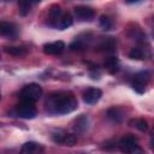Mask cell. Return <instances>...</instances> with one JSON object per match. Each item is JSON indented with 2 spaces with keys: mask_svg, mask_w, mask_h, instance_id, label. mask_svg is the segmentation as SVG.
I'll return each mask as SVG.
<instances>
[{
  "mask_svg": "<svg viewBox=\"0 0 154 154\" xmlns=\"http://www.w3.org/2000/svg\"><path fill=\"white\" fill-rule=\"evenodd\" d=\"M130 124H135V125H132V126L137 128L140 131H147V130H148V123H147V120H144V119L131 120Z\"/></svg>",
  "mask_w": 154,
  "mask_h": 154,
  "instance_id": "obj_19",
  "label": "cell"
},
{
  "mask_svg": "<svg viewBox=\"0 0 154 154\" xmlns=\"http://www.w3.org/2000/svg\"><path fill=\"white\" fill-rule=\"evenodd\" d=\"M103 65H105V69L109 73H116L119 70V60H118L117 57H108V58H106Z\"/></svg>",
  "mask_w": 154,
  "mask_h": 154,
  "instance_id": "obj_11",
  "label": "cell"
},
{
  "mask_svg": "<svg viewBox=\"0 0 154 154\" xmlns=\"http://www.w3.org/2000/svg\"><path fill=\"white\" fill-rule=\"evenodd\" d=\"M5 52L14 57H24L28 53L26 48L24 47H5Z\"/></svg>",
  "mask_w": 154,
  "mask_h": 154,
  "instance_id": "obj_16",
  "label": "cell"
},
{
  "mask_svg": "<svg viewBox=\"0 0 154 154\" xmlns=\"http://www.w3.org/2000/svg\"><path fill=\"white\" fill-rule=\"evenodd\" d=\"M53 141L59 144H65V146H75L77 142V137L72 134H54L53 135Z\"/></svg>",
  "mask_w": 154,
  "mask_h": 154,
  "instance_id": "obj_7",
  "label": "cell"
},
{
  "mask_svg": "<svg viewBox=\"0 0 154 154\" xmlns=\"http://www.w3.org/2000/svg\"><path fill=\"white\" fill-rule=\"evenodd\" d=\"M101 96H102V91L97 88H88L83 93V100L89 105L96 103L101 99Z\"/></svg>",
  "mask_w": 154,
  "mask_h": 154,
  "instance_id": "obj_6",
  "label": "cell"
},
{
  "mask_svg": "<svg viewBox=\"0 0 154 154\" xmlns=\"http://www.w3.org/2000/svg\"><path fill=\"white\" fill-rule=\"evenodd\" d=\"M0 99H1V94H0Z\"/></svg>",
  "mask_w": 154,
  "mask_h": 154,
  "instance_id": "obj_24",
  "label": "cell"
},
{
  "mask_svg": "<svg viewBox=\"0 0 154 154\" xmlns=\"http://www.w3.org/2000/svg\"><path fill=\"white\" fill-rule=\"evenodd\" d=\"M16 35H17V28L13 23L0 22V36L14 37Z\"/></svg>",
  "mask_w": 154,
  "mask_h": 154,
  "instance_id": "obj_10",
  "label": "cell"
},
{
  "mask_svg": "<svg viewBox=\"0 0 154 154\" xmlns=\"http://www.w3.org/2000/svg\"><path fill=\"white\" fill-rule=\"evenodd\" d=\"M18 6H19V13L22 16H25L29 13V11H30V4L29 2H19Z\"/></svg>",
  "mask_w": 154,
  "mask_h": 154,
  "instance_id": "obj_22",
  "label": "cell"
},
{
  "mask_svg": "<svg viewBox=\"0 0 154 154\" xmlns=\"http://www.w3.org/2000/svg\"><path fill=\"white\" fill-rule=\"evenodd\" d=\"M119 149L124 154H144V150L137 144V140L134 136H124L119 142Z\"/></svg>",
  "mask_w": 154,
  "mask_h": 154,
  "instance_id": "obj_3",
  "label": "cell"
},
{
  "mask_svg": "<svg viewBox=\"0 0 154 154\" xmlns=\"http://www.w3.org/2000/svg\"><path fill=\"white\" fill-rule=\"evenodd\" d=\"M64 49H65V43H64L63 41L49 42V43H46V45L43 46V52H45L46 54H49V55L60 54Z\"/></svg>",
  "mask_w": 154,
  "mask_h": 154,
  "instance_id": "obj_9",
  "label": "cell"
},
{
  "mask_svg": "<svg viewBox=\"0 0 154 154\" xmlns=\"http://www.w3.org/2000/svg\"><path fill=\"white\" fill-rule=\"evenodd\" d=\"M100 48L102 51H106V52H112L116 48V42H114V40L112 37H106L102 41V43L100 45Z\"/></svg>",
  "mask_w": 154,
  "mask_h": 154,
  "instance_id": "obj_17",
  "label": "cell"
},
{
  "mask_svg": "<svg viewBox=\"0 0 154 154\" xmlns=\"http://www.w3.org/2000/svg\"><path fill=\"white\" fill-rule=\"evenodd\" d=\"M46 107L51 113L66 114L77 108V100L71 93L55 91L47 96Z\"/></svg>",
  "mask_w": 154,
  "mask_h": 154,
  "instance_id": "obj_1",
  "label": "cell"
},
{
  "mask_svg": "<svg viewBox=\"0 0 154 154\" xmlns=\"http://www.w3.org/2000/svg\"><path fill=\"white\" fill-rule=\"evenodd\" d=\"M107 116H108V118L112 119L113 122L120 123V122L123 120L124 113H123V111H122L120 108H118V107H112V108H109V109L107 111Z\"/></svg>",
  "mask_w": 154,
  "mask_h": 154,
  "instance_id": "obj_12",
  "label": "cell"
},
{
  "mask_svg": "<svg viewBox=\"0 0 154 154\" xmlns=\"http://www.w3.org/2000/svg\"><path fill=\"white\" fill-rule=\"evenodd\" d=\"M94 10L88 6H77L75 7V16L79 20H91L94 18Z\"/></svg>",
  "mask_w": 154,
  "mask_h": 154,
  "instance_id": "obj_8",
  "label": "cell"
},
{
  "mask_svg": "<svg viewBox=\"0 0 154 154\" xmlns=\"http://www.w3.org/2000/svg\"><path fill=\"white\" fill-rule=\"evenodd\" d=\"M100 25L103 30H111L112 29V20L108 16H101L100 17Z\"/></svg>",
  "mask_w": 154,
  "mask_h": 154,
  "instance_id": "obj_20",
  "label": "cell"
},
{
  "mask_svg": "<svg viewBox=\"0 0 154 154\" xmlns=\"http://www.w3.org/2000/svg\"><path fill=\"white\" fill-rule=\"evenodd\" d=\"M61 18V8L59 5H53L49 10V19L53 24H58V20Z\"/></svg>",
  "mask_w": 154,
  "mask_h": 154,
  "instance_id": "obj_13",
  "label": "cell"
},
{
  "mask_svg": "<svg viewBox=\"0 0 154 154\" xmlns=\"http://www.w3.org/2000/svg\"><path fill=\"white\" fill-rule=\"evenodd\" d=\"M87 126H88V119L85 118V117H81L79 119H77V122H76V126H75V129L77 130V131H84L85 129H87Z\"/></svg>",
  "mask_w": 154,
  "mask_h": 154,
  "instance_id": "obj_21",
  "label": "cell"
},
{
  "mask_svg": "<svg viewBox=\"0 0 154 154\" xmlns=\"http://www.w3.org/2000/svg\"><path fill=\"white\" fill-rule=\"evenodd\" d=\"M70 48H71L72 51H81V49H83V48H84V45H83L79 40H76L73 43H71Z\"/></svg>",
  "mask_w": 154,
  "mask_h": 154,
  "instance_id": "obj_23",
  "label": "cell"
},
{
  "mask_svg": "<svg viewBox=\"0 0 154 154\" xmlns=\"http://www.w3.org/2000/svg\"><path fill=\"white\" fill-rule=\"evenodd\" d=\"M40 149V146L36 142H26L22 147V154H35Z\"/></svg>",
  "mask_w": 154,
  "mask_h": 154,
  "instance_id": "obj_14",
  "label": "cell"
},
{
  "mask_svg": "<svg viewBox=\"0 0 154 154\" xmlns=\"http://www.w3.org/2000/svg\"><path fill=\"white\" fill-rule=\"evenodd\" d=\"M129 57H130L131 59L141 60V59H143L144 53H143V51H142L140 47H135V48H132V49L129 52Z\"/></svg>",
  "mask_w": 154,
  "mask_h": 154,
  "instance_id": "obj_18",
  "label": "cell"
},
{
  "mask_svg": "<svg viewBox=\"0 0 154 154\" xmlns=\"http://www.w3.org/2000/svg\"><path fill=\"white\" fill-rule=\"evenodd\" d=\"M73 23V19H72V16L70 13H65L61 16V18L59 19V23L57 24V26H59L60 29H66L69 26H71Z\"/></svg>",
  "mask_w": 154,
  "mask_h": 154,
  "instance_id": "obj_15",
  "label": "cell"
},
{
  "mask_svg": "<svg viewBox=\"0 0 154 154\" xmlns=\"http://www.w3.org/2000/svg\"><path fill=\"white\" fill-rule=\"evenodd\" d=\"M149 77H150V75L148 71H142V72L136 73L134 76V79H132V88L140 94L144 93L146 85L149 81Z\"/></svg>",
  "mask_w": 154,
  "mask_h": 154,
  "instance_id": "obj_4",
  "label": "cell"
},
{
  "mask_svg": "<svg viewBox=\"0 0 154 154\" xmlns=\"http://www.w3.org/2000/svg\"><path fill=\"white\" fill-rule=\"evenodd\" d=\"M36 108L28 102H23L16 107V114L24 119H32L36 117Z\"/></svg>",
  "mask_w": 154,
  "mask_h": 154,
  "instance_id": "obj_5",
  "label": "cell"
},
{
  "mask_svg": "<svg viewBox=\"0 0 154 154\" xmlns=\"http://www.w3.org/2000/svg\"><path fill=\"white\" fill-rule=\"evenodd\" d=\"M41 95H42V88L40 84L36 83H30L25 85L20 91V97L23 102H28V103L36 102L41 97Z\"/></svg>",
  "mask_w": 154,
  "mask_h": 154,
  "instance_id": "obj_2",
  "label": "cell"
}]
</instances>
